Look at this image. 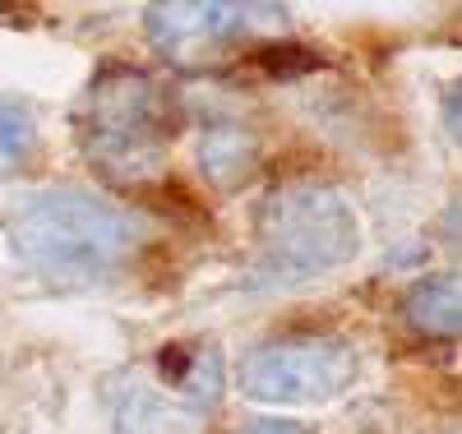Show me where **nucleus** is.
Wrapping results in <instances>:
<instances>
[{"instance_id": "obj_1", "label": "nucleus", "mask_w": 462, "mask_h": 434, "mask_svg": "<svg viewBox=\"0 0 462 434\" xmlns=\"http://www.w3.org/2000/svg\"><path fill=\"white\" fill-rule=\"evenodd\" d=\"M19 259L47 287H97L134 250V222L84 189H42L14 204L5 217Z\"/></svg>"}, {"instance_id": "obj_2", "label": "nucleus", "mask_w": 462, "mask_h": 434, "mask_svg": "<svg viewBox=\"0 0 462 434\" xmlns=\"http://www.w3.org/2000/svg\"><path fill=\"white\" fill-rule=\"evenodd\" d=\"M254 287H296L356 254V217L328 185H282L254 213Z\"/></svg>"}, {"instance_id": "obj_3", "label": "nucleus", "mask_w": 462, "mask_h": 434, "mask_svg": "<svg viewBox=\"0 0 462 434\" xmlns=\"http://www.w3.org/2000/svg\"><path fill=\"white\" fill-rule=\"evenodd\" d=\"M79 125L88 162L116 185H139L158 171L167 152L171 106L143 69L116 65L88 84Z\"/></svg>"}, {"instance_id": "obj_4", "label": "nucleus", "mask_w": 462, "mask_h": 434, "mask_svg": "<svg viewBox=\"0 0 462 434\" xmlns=\"http://www.w3.org/2000/svg\"><path fill=\"white\" fill-rule=\"evenodd\" d=\"M236 379L254 402H328L356 379V351L342 337H287L250 351Z\"/></svg>"}, {"instance_id": "obj_5", "label": "nucleus", "mask_w": 462, "mask_h": 434, "mask_svg": "<svg viewBox=\"0 0 462 434\" xmlns=\"http://www.w3.org/2000/svg\"><path fill=\"white\" fill-rule=\"evenodd\" d=\"M254 5H213V0H167L148 5V37L171 65H213L236 37L254 23Z\"/></svg>"}, {"instance_id": "obj_6", "label": "nucleus", "mask_w": 462, "mask_h": 434, "mask_svg": "<svg viewBox=\"0 0 462 434\" xmlns=\"http://www.w3.org/2000/svg\"><path fill=\"white\" fill-rule=\"evenodd\" d=\"M111 411L121 434H208V411L189 407L171 388L143 374H125L111 392Z\"/></svg>"}, {"instance_id": "obj_7", "label": "nucleus", "mask_w": 462, "mask_h": 434, "mask_svg": "<svg viewBox=\"0 0 462 434\" xmlns=\"http://www.w3.org/2000/svg\"><path fill=\"white\" fill-rule=\"evenodd\" d=\"M402 319L420 337H457L462 328V296L457 278H426L402 296Z\"/></svg>"}, {"instance_id": "obj_8", "label": "nucleus", "mask_w": 462, "mask_h": 434, "mask_svg": "<svg viewBox=\"0 0 462 434\" xmlns=\"http://www.w3.org/2000/svg\"><path fill=\"white\" fill-rule=\"evenodd\" d=\"M199 162L217 189H241L259 167V143L241 125H213L199 143Z\"/></svg>"}, {"instance_id": "obj_9", "label": "nucleus", "mask_w": 462, "mask_h": 434, "mask_svg": "<svg viewBox=\"0 0 462 434\" xmlns=\"http://www.w3.org/2000/svg\"><path fill=\"white\" fill-rule=\"evenodd\" d=\"M28 148H32V121L19 106L0 102V176H10L28 157Z\"/></svg>"}, {"instance_id": "obj_10", "label": "nucleus", "mask_w": 462, "mask_h": 434, "mask_svg": "<svg viewBox=\"0 0 462 434\" xmlns=\"http://www.w3.org/2000/svg\"><path fill=\"white\" fill-rule=\"evenodd\" d=\"M259 60H263L268 74H300V69H315V65H319L305 47H268Z\"/></svg>"}, {"instance_id": "obj_11", "label": "nucleus", "mask_w": 462, "mask_h": 434, "mask_svg": "<svg viewBox=\"0 0 462 434\" xmlns=\"http://www.w3.org/2000/svg\"><path fill=\"white\" fill-rule=\"evenodd\" d=\"M241 434H305V429L291 425V420H250Z\"/></svg>"}, {"instance_id": "obj_12", "label": "nucleus", "mask_w": 462, "mask_h": 434, "mask_svg": "<svg viewBox=\"0 0 462 434\" xmlns=\"http://www.w3.org/2000/svg\"><path fill=\"white\" fill-rule=\"evenodd\" d=\"M444 106H448V130L457 134V88L448 93V102H444Z\"/></svg>"}]
</instances>
